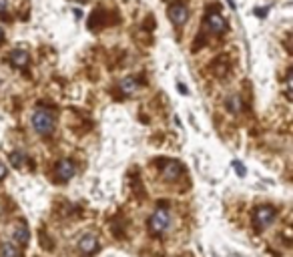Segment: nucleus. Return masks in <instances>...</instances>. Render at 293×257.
<instances>
[{
  "instance_id": "nucleus-1",
  "label": "nucleus",
  "mask_w": 293,
  "mask_h": 257,
  "mask_svg": "<svg viewBox=\"0 0 293 257\" xmlns=\"http://www.w3.org/2000/svg\"><path fill=\"white\" fill-rule=\"evenodd\" d=\"M32 126H34V131L42 137H48L54 133V126H56V116L52 110L44 108V106H38L34 108L32 112Z\"/></svg>"
},
{
  "instance_id": "nucleus-2",
  "label": "nucleus",
  "mask_w": 293,
  "mask_h": 257,
  "mask_svg": "<svg viewBox=\"0 0 293 257\" xmlns=\"http://www.w3.org/2000/svg\"><path fill=\"white\" fill-rule=\"evenodd\" d=\"M171 227V213L167 209H157L149 219V231L153 235H165Z\"/></svg>"
},
{
  "instance_id": "nucleus-3",
  "label": "nucleus",
  "mask_w": 293,
  "mask_h": 257,
  "mask_svg": "<svg viewBox=\"0 0 293 257\" xmlns=\"http://www.w3.org/2000/svg\"><path fill=\"white\" fill-rule=\"evenodd\" d=\"M277 217V209L271 207V205H259L255 211H253V225L257 231L269 227Z\"/></svg>"
},
{
  "instance_id": "nucleus-4",
  "label": "nucleus",
  "mask_w": 293,
  "mask_h": 257,
  "mask_svg": "<svg viewBox=\"0 0 293 257\" xmlns=\"http://www.w3.org/2000/svg\"><path fill=\"white\" fill-rule=\"evenodd\" d=\"M227 20H225V16L219 12V10H209L207 12V16H205V28L209 30V32H213V34H223L225 30H227Z\"/></svg>"
},
{
  "instance_id": "nucleus-5",
  "label": "nucleus",
  "mask_w": 293,
  "mask_h": 257,
  "mask_svg": "<svg viewBox=\"0 0 293 257\" xmlns=\"http://www.w3.org/2000/svg\"><path fill=\"white\" fill-rule=\"evenodd\" d=\"M169 18L175 26H183L189 18V6L185 2H173L169 6Z\"/></svg>"
},
{
  "instance_id": "nucleus-6",
  "label": "nucleus",
  "mask_w": 293,
  "mask_h": 257,
  "mask_svg": "<svg viewBox=\"0 0 293 257\" xmlns=\"http://www.w3.org/2000/svg\"><path fill=\"white\" fill-rule=\"evenodd\" d=\"M74 173H76V165H74L72 159H60V161L56 163V167H54V175H56V179L62 181V183L68 181V179H72Z\"/></svg>"
},
{
  "instance_id": "nucleus-7",
  "label": "nucleus",
  "mask_w": 293,
  "mask_h": 257,
  "mask_svg": "<svg viewBox=\"0 0 293 257\" xmlns=\"http://www.w3.org/2000/svg\"><path fill=\"white\" fill-rule=\"evenodd\" d=\"M181 173H183V167L177 161H167L161 167V175H163L165 181H177L181 177Z\"/></svg>"
},
{
  "instance_id": "nucleus-8",
  "label": "nucleus",
  "mask_w": 293,
  "mask_h": 257,
  "mask_svg": "<svg viewBox=\"0 0 293 257\" xmlns=\"http://www.w3.org/2000/svg\"><path fill=\"white\" fill-rule=\"evenodd\" d=\"M96 247H98V239H96L94 235H82V237L78 239V249H80L84 255L94 253Z\"/></svg>"
},
{
  "instance_id": "nucleus-9",
  "label": "nucleus",
  "mask_w": 293,
  "mask_h": 257,
  "mask_svg": "<svg viewBox=\"0 0 293 257\" xmlns=\"http://www.w3.org/2000/svg\"><path fill=\"white\" fill-rule=\"evenodd\" d=\"M28 60H30V56H28V52L24 48H14L10 52V64L16 66V68H24L28 64Z\"/></svg>"
},
{
  "instance_id": "nucleus-10",
  "label": "nucleus",
  "mask_w": 293,
  "mask_h": 257,
  "mask_svg": "<svg viewBox=\"0 0 293 257\" xmlns=\"http://www.w3.org/2000/svg\"><path fill=\"white\" fill-rule=\"evenodd\" d=\"M225 106H227V110H229V112L239 114V112H241V108H243V100H241V96H239V94H229V96L225 98Z\"/></svg>"
},
{
  "instance_id": "nucleus-11",
  "label": "nucleus",
  "mask_w": 293,
  "mask_h": 257,
  "mask_svg": "<svg viewBox=\"0 0 293 257\" xmlns=\"http://www.w3.org/2000/svg\"><path fill=\"white\" fill-rule=\"evenodd\" d=\"M20 251L16 247V243L12 241H2L0 243V257H18Z\"/></svg>"
},
{
  "instance_id": "nucleus-12",
  "label": "nucleus",
  "mask_w": 293,
  "mask_h": 257,
  "mask_svg": "<svg viewBox=\"0 0 293 257\" xmlns=\"http://www.w3.org/2000/svg\"><path fill=\"white\" fill-rule=\"evenodd\" d=\"M14 241L20 243V245H28V241H30V231H28V227H26L24 223H20V225L14 229Z\"/></svg>"
},
{
  "instance_id": "nucleus-13",
  "label": "nucleus",
  "mask_w": 293,
  "mask_h": 257,
  "mask_svg": "<svg viewBox=\"0 0 293 257\" xmlns=\"http://www.w3.org/2000/svg\"><path fill=\"white\" fill-rule=\"evenodd\" d=\"M138 88V80L136 78H122L120 82H118V90L122 92V94H132L134 90Z\"/></svg>"
},
{
  "instance_id": "nucleus-14",
  "label": "nucleus",
  "mask_w": 293,
  "mask_h": 257,
  "mask_svg": "<svg viewBox=\"0 0 293 257\" xmlns=\"http://www.w3.org/2000/svg\"><path fill=\"white\" fill-rule=\"evenodd\" d=\"M8 161H10V165H12L14 169H20V167H24V163H26V155L20 153V151H14V153H10Z\"/></svg>"
},
{
  "instance_id": "nucleus-15",
  "label": "nucleus",
  "mask_w": 293,
  "mask_h": 257,
  "mask_svg": "<svg viewBox=\"0 0 293 257\" xmlns=\"http://www.w3.org/2000/svg\"><path fill=\"white\" fill-rule=\"evenodd\" d=\"M233 169L239 173V177H245V169H243V165L239 161H233Z\"/></svg>"
},
{
  "instance_id": "nucleus-16",
  "label": "nucleus",
  "mask_w": 293,
  "mask_h": 257,
  "mask_svg": "<svg viewBox=\"0 0 293 257\" xmlns=\"http://www.w3.org/2000/svg\"><path fill=\"white\" fill-rule=\"evenodd\" d=\"M6 175H8V169H6V165L2 161H0V181H2Z\"/></svg>"
},
{
  "instance_id": "nucleus-17",
  "label": "nucleus",
  "mask_w": 293,
  "mask_h": 257,
  "mask_svg": "<svg viewBox=\"0 0 293 257\" xmlns=\"http://www.w3.org/2000/svg\"><path fill=\"white\" fill-rule=\"evenodd\" d=\"M8 8V0H0V12H4Z\"/></svg>"
},
{
  "instance_id": "nucleus-18",
  "label": "nucleus",
  "mask_w": 293,
  "mask_h": 257,
  "mask_svg": "<svg viewBox=\"0 0 293 257\" xmlns=\"http://www.w3.org/2000/svg\"><path fill=\"white\" fill-rule=\"evenodd\" d=\"M267 10H269V8H257V10H255V12H257V14H259V16H261V18H263V16H265V14H267Z\"/></svg>"
},
{
  "instance_id": "nucleus-19",
  "label": "nucleus",
  "mask_w": 293,
  "mask_h": 257,
  "mask_svg": "<svg viewBox=\"0 0 293 257\" xmlns=\"http://www.w3.org/2000/svg\"><path fill=\"white\" fill-rule=\"evenodd\" d=\"M177 88H179V90H181V92H185V94H187V92H189V88H187V86H185V84H181V82H179V84H177Z\"/></svg>"
},
{
  "instance_id": "nucleus-20",
  "label": "nucleus",
  "mask_w": 293,
  "mask_h": 257,
  "mask_svg": "<svg viewBox=\"0 0 293 257\" xmlns=\"http://www.w3.org/2000/svg\"><path fill=\"white\" fill-rule=\"evenodd\" d=\"M4 38V30H2V26H0V40Z\"/></svg>"
}]
</instances>
